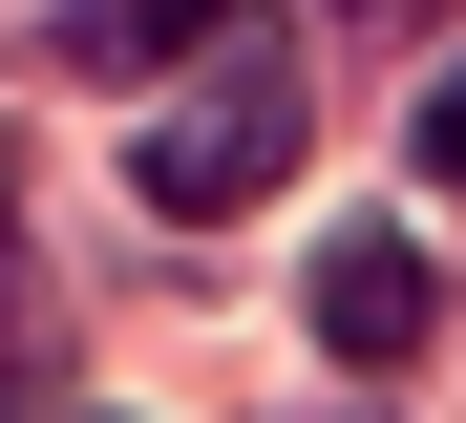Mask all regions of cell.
I'll list each match as a JSON object with an SVG mask.
<instances>
[{
    "label": "cell",
    "mask_w": 466,
    "mask_h": 423,
    "mask_svg": "<svg viewBox=\"0 0 466 423\" xmlns=\"http://www.w3.org/2000/svg\"><path fill=\"white\" fill-rule=\"evenodd\" d=\"M0 360H22V233H0Z\"/></svg>",
    "instance_id": "5"
},
{
    "label": "cell",
    "mask_w": 466,
    "mask_h": 423,
    "mask_svg": "<svg viewBox=\"0 0 466 423\" xmlns=\"http://www.w3.org/2000/svg\"><path fill=\"white\" fill-rule=\"evenodd\" d=\"M403 148H424V169H445V191H466V64H445V85H424V106H403Z\"/></svg>",
    "instance_id": "4"
},
{
    "label": "cell",
    "mask_w": 466,
    "mask_h": 423,
    "mask_svg": "<svg viewBox=\"0 0 466 423\" xmlns=\"http://www.w3.org/2000/svg\"><path fill=\"white\" fill-rule=\"evenodd\" d=\"M233 22H255V0H86L64 43H86V64H127V85H170V64H212Z\"/></svg>",
    "instance_id": "3"
},
{
    "label": "cell",
    "mask_w": 466,
    "mask_h": 423,
    "mask_svg": "<svg viewBox=\"0 0 466 423\" xmlns=\"http://www.w3.org/2000/svg\"><path fill=\"white\" fill-rule=\"evenodd\" d=\"M424 338H445V276H424V233H403V212L319 233V360H339V381H403Z\"/></svg>",
    "instance_id": "2"
},
{
    "label": "cell",
    "mask_w": 466,
    "mask_h": 423,
    "mask_svg": "<svg viewBox=\"0 0 466 423\" xmlns=\"http://www.w3.org/2000/svg\"><path fill=\"white\" fill-rule=\"evenodd\" d=\"M86 423H127V402H86Z\"/></svg>",
    "instance_id": "6"
},
{
    "label": "cell",
    "mask_w": 466,
    "mask_h": 423,
    "mask_svg": "<svg viewBox=\"0 0 466 423\" xmlns=\"http://www.w3.org/2000/svg\"><path fill=\"white\" fill-rule=\"evenodd\" d=\"M276 169H297V43H276V22H233L212 64H170V85L127 106V191L170 212V233H233Z\"/></svg>",
    "instance_id": "1"
}]
</instances>
